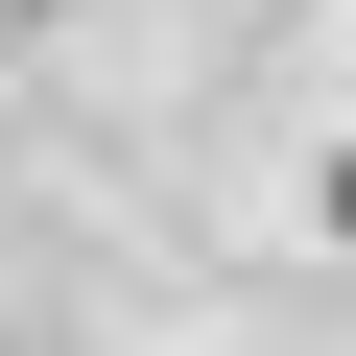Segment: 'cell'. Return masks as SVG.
I'll use <instances>...</instances> for the list:
<instances>
[{"mask_svg":"<svg viewBox=\"0 0 356 356\" xmlns=\"http://www.w3.org/2000/svg\"><path fill=\"white\" fill-rule=\"evenodd\" d=\"M0 24H48V0H0Z\"/></svg>","mask_w":356,"mask_h":356,"instance_id":"6da1fadb","label":"cell"}]
</instances>
